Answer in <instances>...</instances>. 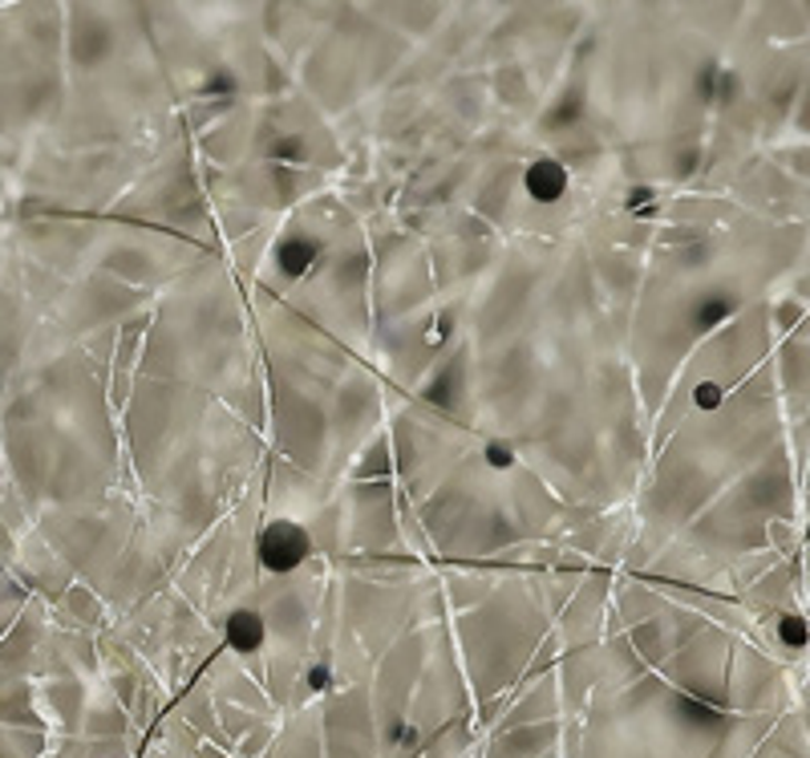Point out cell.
<instances>
[{"label":"cell","instance_id":"6da1fadb","mask_svg":"<svg viewBox=\"0 0 810 758\" xmlns=\"http://www.w3.org/2000/svg\"><path fill=\"white\" fill-rule=\"evenodd\" d=\"M259 556H264L268 568H280V572L296 568V564L308 556V535L288 520L268 523L264 535H259Z\"/></svg>","mask_w":810,"mask_h":758},{"label":"cell","instance_id":"7a4b0ae2","mask_svg":"<svg viewBox=\"0 0 810 758\" xmlns=\"http://www.w3.org/2000/svg\"><path fill=\"white\" fill-rule=\"evenodd\" d=\"M527 187H531V195H540L543 203H552L555 195H560V191L567 187L564 166H555V163H540V166H531Z\"/></svg>","mask_w":810,"mask_h":758},{"label":"cell","instance_id":"3957f363","mask_svg":"<svg viewBox=\"0 0 810 758\" xmlns=\"http://www.w3.org/2000/svg\"><path fill=\"white\" fill-rule=\"evenodd\" d=\"M232 641L239 649H256L259 641H264V625H259L256 613H235L232 616Z\"/></svg>","mask_w":810,"mask_h":758},{"label":"cell","instance_id":"277c9868","mask_svg":"<svg viewBox=\"0 0 810 758\" xmlns=\"http://www.w3.org/2000/svg\"><path fill=\"white\" fill-rule=\"evenodd\" d=\"M782 637H787L790 645H802V641H807V625H802V621H787V628H782Z\"/></svg>","mask_w":810,"mask_h":758},{"label":"cell","instance_id":"5b68a950","mask_svg":"<svg viewBox=\"0 0 810 758\" xmlns=\"http://www.w3.org/2000/svg\"><path fill=\"white\" fill-rule=\"evenodd\" d=\"M486 454H491V467H511V462H515L511 459V447H499V442H494Z\"/></svg>","mask_w":810,"mask_h":758},{"label":"cell","instance_id":"8992f818","mask_svg":"<svg viewBox=\"0 0 810 758\" xmlns=\"http://www.w3.org/2000/svg\"><path fill=\"white\" fill-rule=\"evenodd\" d=\"M697 393H701V398H697L701 406H717V402H721V390H717V386H701Z\"/></svg>","mask_w":810,"mask_h":758}]
</instances>
